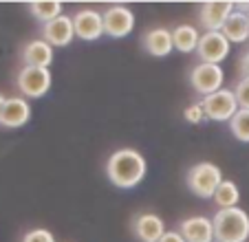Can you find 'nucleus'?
I'll use <instances>...</instances> for the list:
<instances>
[{"label": "nucleus", "instance_id": "obj_28", "mask_svg": "<svg viewBox=\"0 0 249 242\" xmlns=\"http://www.w3.org/2000/svg\"><path fill=\"white\" fill-rule=\"evenodd\" d=\"M214 242H218V240H214Z\"/></svg>", "mask_w": 249, "mask_h": 242}, {"label": "nucleus", "instance_id": "obj_25", "mask_svg": "<svg viewBox=\"0 0 249 242\" xmlns=\"http://www.w3.org/2000/svg\"><path fill=\"white\" fill-rule=\"evenodd\" d=\"M238 73H240V77H249V49L243 51V55L238 60Z\"/></svg>", "mask_w": 249, "mask_h": 242}, {"label": "nucleus", "instance_id": "obj_7", "mask_svg": "<svg viewBox=\"0 0 249 242\" xmlns=\"http://www.w3.org/2000/svg\"><path fill=\"white\" fill-rule=\"evenodd\" d=\"M230 51H231V42L221 31L201 33V42H198V49H196L198 62L221 64V62H225L227 57H230Z\"/></svg>", "mask_w": 249, "mask_h": 242}, {"label": "nucleus", "instance_id": "obj_24", "mask_svg": "<svg viewBox=\"0 0 249 242\" xmlns=\"http://www.w3.org/2000/svg\"><path fill=\"white\" fill-rule=\"evenodd\" d=\"M183 117L188 123H194V126H196V123H203V121H205V112H203L201 102H194V104H190V106H185Z\"/></svg>", "mask_w": 249, "mask_h": 242}, {"label": "nucleus", "instance_id": "obj_3", "mask_svg": "<svg viewBox=\"0 0 249 242\" xmlns=\"http://www.w3.org/2000/svg\"><path fill=\"white\" fill-rule=\"evenodd\" d=\"M225 181L223 178V170L216 163H210V161H201V163H194L192 168L185 174V185L192 191L196 198H214L218 185Z\"/></svg>", "mask_w": 249, "mask_h": 242}, {"label": "nucleus", "instance_id": "obj_8", "mask_svg": "<svg viewBox=\"0 0 249 242\" xmlns=\"http://www.w3.org/2000/svg\"><path fill=\"white\" fill-rule=\"evenodd\" d=\"M135 29V14L130 7L113 5L104 11V33L113 40H122V37L130 35Z\"/></svg>", "mask_w": 249, "mask_h": 242}, {"label": "nucleus", "instance_id": "obj_23", "mask_svg": "<svg viewBox=\"0 0 249 242\" xmlns=\"http://www.w3.org/2000/svg\"><path fill=\"white\" fill-rule=\"evenodd\" d=\"M20 242H55V236H53L49 229L36 227V229H29Z\"/></svg>", "mask_w": 249, "mask_h": 242}, {"label": "nucleus", "instance_id": "obj_10", "mask_svg": "<svg viewBox=\"0 0 249 242\" xmlns=\"http://www.w3.org/2000/svg\"><path fill=\"white\" fill-rule=\"evenodd\" d=\"M236 11V2L218 0V2H203L198 9V22L205 31H223L230 16Z\"/></svg>", "mask_w": 249, "mask_h": 242}, {"label": "nucleus", "instance_id": "obj_27", "mask_svg": "<svg viewBox=\"0 0 249 242\" xmlns=\"http://www.w3.org/2000/svg\"><path fill=\"white\" fill-rule=\"evenodd\" d=\"M5 102H7V97L0 93V112H2V106H5Z\"/></svg>", "mask_w": 249, "mask_h": 242}, {"label": "nucleus", "instance_id": "obj_2", "mask_svg": "<svg viewBox=\"0 0 249 242\" xmlns=\"http://www.w3.org/2000/svg\"><path fill=\"white\" fill-rule=\"evenodd\" d=\"M214 238L218 242H247L249 240V214L243 207L218 209L212 216Z\"/></svg>", "mask_w": 249, "mask_h": 242}, {"label": "nucleus", "instance_id": "obj_12", "mask_svg": "<svg viewBox=\"0 0 249 242\" xmlns=\"http://www.w3.org/2000/svg\"><path fill=\"white\" fill-rule=\"evenodd\" d=\"M165 231H168V229H165L163 218L152 214V211L137 214L135 218H132V233H135V238L141 242H159Z\"/></svg>", "mask_w": 249, "mask_h": 242}, {"label": "nucleus", "instance_id": "obj_26", "mask_svg": "<svg viewBox=\"0 0 249 242\" xmlns=\"http://www.w3.org/2000/svg\"><path fill=\"white\" fill-rule=\"evenodd\" d=\"M159 242H185V240H183V236H181V233L174 229V231H165L163 238H161Z\"/></svg>", "mask_w": 249, "mask_h": 242}, {"label": "nucleus", "instance_id": "obj_21", "mask_svg": "<svg viewBox=\"0 0 249 242\" xmlns=\"http://www.w3.org/2000/svg\"><path fill=\"white\" fill-rule=\"evenodd\" d=\"M230 132L240 141L249 143V110H238L230 121Z\"/></svg>", "mask_w": 249, "mask_h": 242}, {"label": "nucleus", "instance_id": "obj_6", "mask_svg": "<svg viewBox=\"0 0 249 242\" xmlns=\"http://www.w3.org/2000/svg\"><path fill=\"white\" fill-rule=\"evenodd\" d=\"M201 106H203V112H205V119L218 121V123H225V121L230 123L236 112L240 110L231 88H221L218 93L201 97Z\"/></svg>", "mask_w": 249, "mask_h": 242}, {"label": "nucleus", "instance_id": "obj_5", "mask_svg": "<svg viewBox=\"0 0 249 242\" xmlns=\"http://www.w3.org/2000/svg\"><path fill=\"white\" fill-rule=\"evenodd\" d=\"M190 86L194 88V93L207 97L212 93H218L221 88H225V70L221 64H205L198 62L190 69Z\"/></svg>", "mask_w": 249, "mask_h": 242}, {"label": "nucleus", "instance_id": "obj_15", "mask_svg": "<svg viewBox=\"0 0 249 242\" xmlns=\"http://www.w3.org/2000/svg\"><path fill=\"white\" fill-rule=\"evenodd\" d=\"M141 44L150 53L152 57H168L174 51V40H172V29L168 27H152L143 33Z\"/></svg>", "mask_w": 249, "mask_h": 242}, {"label": "nucleus", "instance_id": "obj_17", "mask_svg": "<svg viewBox=\"0 0 249 242\" xmlns=\"http://www.w3.org/2000/svg\"><path fill=\"white\" fill-rule=\"evenodd\" d=\"M172 40H174V49L179 53H196L198 42H201V33L194 24H177L172 29Z\"/></svg>", "mask_w": 249, "mask_h": 242}, {"label": "nucleus", "instance_id": "obj_14", "mask_svg": "<svg viewBox=\"0 0 249 242\" xmlns=\"http://www.w3.org/2000/svg\"><path fill=\"white\" fill-rule=\"evenodd\" d=\"M31 121V104L24 97H7L2 112H0V126L2 128H22Z\"/></svg>", "mask_w": 249, "mask_h": 242}, {"label": "nucleus", "instance_id": "obj_4", "mask_svg": "<svg viewBox=\"0 0 249 242\" xmlns=\"http://www.w3.org/2000/svg\"><path fill=\"white\" fill-rule=\"evenodd\" d=\"M53 75L49 69H36V66H22L16 77L20 97L24 99H42L51 90Z\"/></svg>", "mask_w": 249, "mask_h": 242}, {"label": "nucleus", "instance_id": "obj_1", "mask_svg": "<svg viewBox=\"0 0 249 242\" xmlns=\"http://www.w3.org/2000/svg\"><path fill=\"white\" fill-rule=\"evenodd\" d=\"M148 174L146 156L135 148L115 150L106 161V176L119 190H135Z\"/></svg>", "mask_w": 249, "mask_h": 242}, {"label": "nucleus", "instance_id": "obj_13", "mask_svg": "<svg viewBox=\"0 0 249 242\" xmlns=\"http://www.w3.org/2000/svg\"><path fill=\"white\" fill-rule=\"evenodd\" d=\"M177 231L183 236L185 242H214V223L207 216H190L179 223Z\"/></svg>", "mask_w": 249, "mask_h": 242}, {"label": "nucleus", "instance_id": "obj_18", "mask_svg": "<svg viewBox=\"0 0 249 242\" xmlns=\"http://www.w3.org/2000/svg\"><path fill=\"white\" fill-rule=\"evenodd\" d=\"M221 33L230 40L231 44L249 42V16L236 9L234 14L230 16V20L225 22V27H223Z\"/></svg>", "mask_w": 249, "mask_h": 242}, {"label": "nucleus", "instance_id": "obj_11", "mask_svg": "<svg viewBox=\"0 0 249 242\" xmlns=\"http://www.w3.org/2000/svg\"><path fill=\"white\" fill-rule=\"evenodd\" d=\"M42 40L49 42L53 49H64L75 40V27H73V16L62 14L60 18L42 24Z\"/></svg>", "mask_w": 249, "mask_h": 242}, {"label": "nucleus", "instance_id": "obj_20", "mask_svg": "<svg viewBox=\"0 0 249 242\" xmlns=\"http://www.w3.org/2000/svg\"><path fill=\"white\" fill-rule=\"evenodd\" d=\"M214 203L218 205V209H231V207H238L240 203V190L234 181L225 178V181L218 185L216 194H214Z\"/></svg>", "mask_w": 249, "mask_h": 242}, {"label": "nucleus", "instance_id": "obj_22", "mask_svg": "<svg viewBox=\"0 0 249 242\" xmlns=\"http://www.w3.org/2000/svg\"><path fill=\"white\" fill-rule=\"evenodd\" d=\"M231 90H234V97L238 102L240 110H249V77H240Z\"/></svg>", "mask_w": 249, "mask_h": 242}, {"label": "nucleus", "instance_id": "obj_19", "mask_svg": "<svg viewBox=\"0 0 249 242\" xmlns=\"http://www.w3.org/2000/svg\"><path fill=\"white\" fill-rule=\"evenodd\" d=\"M62 9H64V5L57 2V0H38V2H29V11H31V16L42 24L60 18V16L64 14Z\"/></svg>", "mask_w": 249, "mask_h": 242}, {"label": "nucleus", "instance_id": "obj_16", "mask_svg": "<svg viewBox=\"0 0 249 242\" xmlns=\"http://www.w3.org/2000/svg\"><path fill=\"white\" fill-rule=\"evenodd\" d=\"M53 47L44 40H31L22 47V62L24 66H36V69H49L53 64Z\"/></svg>", "mask_w": 249, "mask_h": 242}, {"label": "nucleus", "instance_id": "obj_9", "mask_svg": "<svg viewBox=\"0 0 249 242\" xmlns=\"http://www.w3.org/2000/svg\"><path fill=\"white\" fill-rule=\"evenodd\" d=\"M73 27H75V37L84 42H95L104 37V14L97 9H80L73 14Z\"/></svg>", "mask_w": 249, "mask_h": 242}]
</instances>
